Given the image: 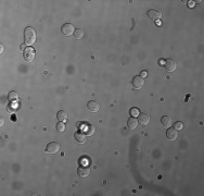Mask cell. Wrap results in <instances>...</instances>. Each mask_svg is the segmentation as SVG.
I'll list each match as a JSON object with an SVG mask.
<instances>
[{"instance_id":"d4e9b609","label":"cell","mask_w":204,"mask_h":196,"mask_svg":"<svg viewBox=\"0 0 204 196\" xmlns=\"http://www.w3.org/2000/svg\"><path fill=\"white\" fill-rule=\"evenodd\" d=\"M4 45H1V47H0V52H1V54L4 52Z\"/></svg>"},{"instance_id":"ba28073f","label":"cell","mask_w":204,"mask_h":196,"mask_svg":"<svg viewBox=\"0 0 204 196\" xmlns=\"http://www.w3.org/2000/svg\"><path fill=\"white\" fill-rule=\"evenodd\" d=\"M138 122L142 125H148L150 123V117L147 113H140L138 115Z\"/></svg>"},{"instance_id":"4fadbf2b","label":"cell","mask_w":204,"mask_h":196,"mask_svg":"<svg viewBox=\"0 0 204 196\" xmlns=\"http://www.w3.org/2000/svg\"><path fill=\"white\" fill-rule=\"evenodd\" d=\"M75 139H76V141L78 143L84 144V143H86V141H87V136H86V134H84L83 132H76L75 133Z\"/></svg>"},{"instance_id":"7a4b0ae2","label":"cell","mask_w":204,"mask_h":196,"mask_svg":"<svg viewBox=\"0 0 204 196\" xmlns=\"http://www.w3.org/2000/svg\"><path fill=\"white\" fill-rule=\"evenodd\" d=\"M24 60L27 61V62H33L34 59H35V50H34L33 47H27L25 50H24Z\"/></svg>"},{"instance_id":"484cf974","label":"cell","mask_w":204,"mask_h":196,"mask_svg":"<svg viewBox=\"0 0 204 196\" xmlns=\"http://www.w3.org/2000/svg\"><path fill=\"white\" fill-rule=\"evenodd\" d=\"M160 64L161 65H164V60H160Z\"/></svg>"},{"instance_id":"52a82bcc","label":"cell","mask_w":204,"mask_h":196,"mask_svg":"<svg viewBox=\"0 0 204 196\" xmlns=\"http://www.w3.org/2000/svg\"><path fill=\"white\" fill-rule=\"evenodd\" d=\"M143 85H144V81H143V78H141L140 75L135 76V78H133V86H134L135 88L140 89V88L143 87Z\"/></svg>"},{"instance_id":"9a60e30c","label":"cell","mask_w":204,"mask_h":196,"mask_svg":"<svg viewBox=\"0 0 204 196\" xmlns=\"http://www.w3.org/2000/svg\"><path fill=\"white\" fill-rule=\"evenodd\" d=\"M57 118L59 121H66L67 118H68V115H67V112L66 111H64V110H60V111L57 113Z\"/></svg>"},{"instance_id":"d6986e66","label":"cell","mask_w":204,"mask_h":196,"mask_svg":"<svg viewBox=\"0 0 204 196\" xmlns=\"http://www.w3.org/2000/svg\"><path fill=\"white\" fill-rule=\"evenodd\" d=\"M94 132H96V128H94V125H87V128H86V134L87 135H92Z\"/></svg>"},{"instance_id":"6da1fadb","label":"cell","mask_w":204,"mask_h":196,"mask_svg":"<svg viewBox=\"0 0 204 196\" xmlns=\"http://www.w3.org/2000/svg\"><path fill=\"white\" fill-rule=\"evenodd\" d=\"M24 41L27 46H33L36 43V30L33 27H26L24 30Z\"/></svg>"},{"instance_id":"8fae6325","label":"cell","mask_w":204,"mask_h":196,"mask_svg":"<svg viewBox=\"0 0 204 196\" xmlns=\"http://www.w3.org/2000/svg\"><path fill=\"white\" fill-rule=\"evenodd\" d=\"M87 107L91 112H98L99 110H100V106H99V104H98L97 102H94V100H90V102H88Z\"/></svg>"},{"instance_id":"277c9868","label":"cell","mask_w":204,"mask_h":196,"mask_svg":"<svg viewBox=\"0 0 204 196\" xmlns=\"http://www.w3.org/2000/svg\"><path fill=\"white\" fill-rule=\"evenodd\" d=\"M148 17L152 21H159L162 19V12L156 9H151L148 11Z\"/></svg>"},{"instance_id":"ac0fdd59","label":"cell","mask_w":204,"mask_h":196,"mask_svg":"<svg viewBox=\"0 0 204 196\" xmlns=\"http://www.w3.org/2000/svg\"><path fill=\"white\" fill-rule=\"evenodd\" d=\"M65 128H66V125H65V123L62 121L60 122H58V124H57V130L59 131L60 133H63L64 131H65Z\"/></svg>"},{"instance_id":"cb8c5ba5","label":"cell","mask_w":204,"mask_h":196,"mask_svg":"<svg viewBox=\"0 0 204 196\" xmlns=\"http://www.w3.org/2000/svg\"><path fill=\"white\" fill-rule=\"evenodd\" d=\"M4 118L1 117V118H0V125L2 126V125H4Z\"/></svg>"},{"instance_id":"ffe728a7","label":"cell","mask_w":204,"mask_h":196,"mask_svg":"<svg viewBox=\"0 0 204 196\" xmlns=\"http://www.w3.org/2000/svg\"><path fill=\"white\" fill-rule=\"evenodd\" d=\"M174 128L176 130V131H181V130L184 128V123H182V122H180V121L175 122Z\"/></svg>"},{"instance_id":"5bb4252c","label":"cell","mask_w":204,"mask_h":196,"mask_svg":"<svg viewBox=\"0 0 204 196\" xmlns=\"http://www.w3.org/2000/svg\"><path fill=\"white\" fill-rule=\"evenodd\" d=\"M161 123L164 128H169L172 125V119L169 115H163L161 119Z\"/></svg>"},{"instance_id":"9c48e42d","label":"cell","mask_w":204,"mask_h":196,"mask_svg":"<svg viewBox=\"0 0 204 196\" xmlns=\"http://www.w3.org/2000/svg\"><path fill=\"white\" fill-rule=\"evenodd\" d=\"M77 173L78 176H81V178H87L89 174H90V169L88 167H79L78 170H77Z\"/></svg>"},{"instance_id":"7402d4cb","label":"cell","mask_w":204,"mask_h":196,"mask_svg":"<svg viewBox=\"0 0 204 196\" xmlns=\"http://www.w3.org/2000/svg\"><path fill=\"white\" fill-rule=\"evenodd\" d=\"M139 115H140V111H139V109H138V108H131L130 109V115H131V117L136 118V117H138Z\"/></svg>"},{"instance_id":"7c38bea8","label":"cell","mask_w":204,"mask_h":196,"mask_svg":"<svg viewBox=\"0 0 204 196\" xmlns=\"http://www.w3.org/2000/svg\"><path fill=\"white\" fill-rule=\"evenodd\" d=\"M138 124H139V122H138V120L136 118L131 117V118L128 119V121H127L128 128H130V130H135V128L138 126Z\"/></svg>"},{"instance_id":"3957f363","label":"cell","mask_w":204,"mask_h":196,"mask_svg":"<svg viewBox=\"0 0 204 196\" xmlns=\"http://www.w3.org/2000/svg\"><path fill=\"white\" fill-rule=\"evenodd\" d=\"M75 30H76V28L74 27L73 24H71V23L64 24L63 26L61 27V30H62L63 35H65V36H71V35H73Z\"/></svg>"},{"instance_id":"5b68a950","label":"cell","mask_w":204,"mask_h":196,"mask_svg":"<svg viewBox=\"0 0 204 196\" xmlns=\"http://www.w3.org/2000/svg\"><path fill=\"white\" fill-rule=\"evenodd\" d=\"M60 150V145L59 143L57 142H51L47 145V148H46V152H49V154H56Z\"/></svg>"},{"instance_id":"e0dca14e","label":"cell","mask_w":204,"mask_h":196,"mask_svg":"<svg viewBox=\"0 0 204 196\" xmlns=\"http://www.w3.org/2000/svg\"><path fill=\"white\" fill-rule=\"evenodd\" d=\"M8 98H9V100L10 102H15V100H17L19 99V94H17V91H10L9 94H8Z\"/></svg>"},{"instance_id":"603a6c76","label":"cell","mask_w":204,"mask_h":196,"mask_svg":"<svg viewBox=\"0 0 204 196\" xmlns=\"http://www.w3.org/2000/svg\"><path fill=\"white\" fill-rule=\"evenodd\" d=\"M147 75H148L147 71H142V72H141V75H140V76H141V78H146Z\"/></svg>"},{"instance_id":"8992f818","label":"cell","mask_w":204,"mask_h":196,"mask_svg":"<svg viewBox=\"0 0 204 196\" xmlns=\"http://www.w3.org/2000/svg\"><path fill=\"white\" fill-rule=\"evenodd\" d=\"M164 67L167 71L174 72L176 70V68H177V64H176V62L173 59H166V60H164Z\"/></svg>"},{"instance_id":"30bf717a","label":"cell","mask_w":204,"mask_h":196,"mask_svg":"<svg viewBox=\"0 0 204 196\" xmlns=\"http://www.w3.org/2000/svg\"><path fill=\"white\" fill-rule=\"evenodd\" d=\"M166 136H167V139L169 141H175V139H177L178 133L174 128H169L167 130V132H166Z\"/></svg>"},{"instance_id":"44dd1931","label":"cell","mask_w":204,"mask_h":196,"mask_svg":"<svg viewBox=\"0 0 204 196\" xmlns=\"http://www.w3.org/2000/svg\"><path fill=\"white\" fill-rule=\"evenodd\" d=\"M17 109V106L15 105V104H10L9 106H7V110L9 112H11V113H12V112H15Z\"/></svg>"},{"instance_id":"2e32d148","label":"cell","mask_w":204,"mask_h":196,"mask_svg":"<svg viewBox=\"0 0 204 196\" xmlns=\"http://www.w3.org/2000/svg\"><path fill=\"white\" fill-rule=\"evenodd\" d=\"M84 35H85V32L83 28H76L75 32H74V37L76 38V39H81V38L84 37Z\"/></svg>"}]
</instances>
